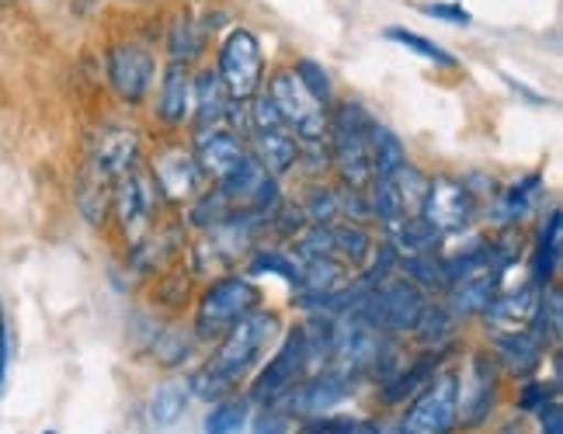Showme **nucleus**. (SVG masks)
Instances as JSON below:
<instances>
[{
    "label": "nucleus",
    "instance_id": "obj_1",
    "mask_svg": "<svg viewBox=\"0 0 563 434\" xmlns=\"http://www.w3.org/2000/svg\"><path fill=\"white\" fill-rule=\"evenodd\" d=\"M278 331H282L278 313L268 310L247 313L233 331L223 334V344L216 347V355L191 376V389L202 400H223L227 393H233L236 382L268 355Z\"/></svg>",
    "mask_w": 563,
    "mask_h": 434
},
{
    "label": "nucleus",
    "instance_id": "obj_2",
    "mask_svg": "<svg viewBox=\"0 0 563 434\" xmlns=\"http://www.w3.org/2000/svg\"><path fill=\"white\" fill-rule=\"evenodd\" d=\"M373 119L365 115L358 101H344L338 115L328 122L331 133V157L341 174L344 188L362 191L373 181Z\"/></svg>",
    "mask_w": 563,
    "mask_h": 434
},
{
    "label": "nucleus",
    "instance_id": "obj_3",
    "mask_svg": "<svg viewBox=\"0 0 563 434\" xmlns=\"http://www.w3.org/2000/svg\"><path fill=\"white\" fill-rule=\"evenodd\" d=\"M424 292L407 278H383L376 289H369L365 296H358L352 316H358L362 323H369L379 334H404L415 331L418 320L424 313Z\"/></svg>",
    "mask_w": 563,
    "mask_h": 434
},
{
    "label": "nucleus",
    "instance_id": "obj_4",
    "mask_svg": "<svg viewBox=\"0 0 563 434\" xmlns=\"http://www.w3.org/2000/svg\"><path fill=\"white\" fill-rule=\"evenodd\" d=\"M157 209H161V191L154 174L146 167H129L122 178L115 181V194H112V212L119 220V230L125 236L129 247H140L150 233H154L157 223Z\"/></svg>",
    "mask_w": 563,
    "mask_h": 434
},
{
    "label": "nucleus",
    "instance_id": "obj_5",
    "mask_svg": "<svg viewBox=\"0 0 563 434\" xmlns=\"http://www.w3.org/2000/svg\"><path fill=\"white\" fill-rule=\"evenodd\" d=\"M268 98L275 104V112L282 115V122L292 129V136L299 143H320L323 140V133H328V122H331L328 119V104L310 94V87L299 80V74L292 67L272 74Z\"/></svg>",
    "mask_w": 563,
    "mask_h": 434
},
{
    "label": "nucleus",
    "instance_id": "obj_6",
    "mask_svg": "<svg viewBox=\"0 0 563 434\" xmlns=\"http://www.w3.org/2000/svg\"><path fill=\"white\" fill-rule=\"evenodd\" d=\"M216 74H220L227 94L236 104H247L251 98H257L262 80H265V53H262L257 35L247 29H233L220 42V63H216Z\"/></svg>",
    "mask_w": 563,
    "mask_h": 434
},
{
    "label": "nucleus",
    "instance_id": "obj_7",
    "mask_svg": "<svg viewBox=\"0 0 563 434\" xmlns=\"http://www.w3.org/2000/svg\"><path fill=\"white\" fill-rule=\"evenodd\" d=\"M254 307H257V289L247 278H236V275L216 278L199 302V313H195V334L206 341L223 337L247 313H254Z\"/></svg>",
    "mask_w": 563,
    "mask_h": 434
},
{
    "label": "nucleus",
    "instance_id": "obj_8",
    "mask_svg": "<svg viewBox=\"0 0 563 434\" xmlns=\"http://www.w3.org/2000/svg\"><path fill=\"white\" fill-rule=\"evenodd\" d=\"M460 421V379L442 372L415 400L400 424V434H449Z\"/></svg>",
    "mask_w": 563,
    "mask_h": 434
},
{
    "label": "nucleus",
    "instance_id": "obj_9",
    "mask_svg": "<svg viewBox=\"0 0 563 434\" xmlns=\"http://www.w3.org/2000/svg\"><path fill=\"white\" fill-rule=\"evenodd\" d=\"M386 355V334L373 331L369 323H362L358 316L341 320L334 327V347H331V361H334V372L344 376L352 382V376L362 372H373L379 368Z\"/></svg>",
    "mask_w": 563,
    "mask_h": 434
},
{
    "label": "nucleus",
    "instance_id": "obj_10",
    "mask_svg": "<svg viewBox=\"0 0 563 434\" xmlns=\"http://www.w3.org/2000/svg\"><path fill=\"white\" fill-rule=\"evenodd\" d=\"M157 59L140 42H119L108 49V84L125 104H140L154 84Z\"/></svg>",
    "mask_w": 563,
    "mask_h": 434
},
{
    "label": "nucleus",
    "instance_id": "obj_11",
    "mask_svg": "<svg viewBox=\"0 0 563 434\" xmlns=\"http://www.w3.org/2000/svg\"><path fill=\"white\" fill-rule=\"evenodd\" d=\"M473 191L463 181H452V178H439V181H428L424 191V202H421V220L428 226H435L442 236L445 233H460L470 220H473Z\"/></svg>",
    "mask_w": 563,
    "mask_h": 434
},
{
    "label": "nucleus",
    "instance_id": "obj_12",
    "mask_svg": "<svg viewBox=\"0 0 563 434\" xmlns=\"http://www.w3.org/2000/svg\"><path fill=\"white\" fill-rule=\"evenodd\" d=\"M302 372H307V347H302V334L292 331L286 337V344L275 352V358L265 365V372L257 376L251 397L262 400V403H275V400H282L289 393Z\"/></svg>",
    "mask_w": 563,
    "mask_h": 434
},
{
    "label": "nucleus",
    "instance_id": "obj_13",
    "mask_svg": "<svg viewBox=\"0 0 563 434\" xmlns=\"http://www.w3.org/2000/svg\"><path fill=\"white\" fill-rule=\"evenodd\" d=\"M233 98L216 70H199L191 77V112H195V140L209 133H227L233 115Z\"/></svg>",
    "mask_w": 563,
    "mask_h": 434
},
{
    "label": "nucleus",
    "instance_id": "obj_14",
    "mask_svg": "<svg viewBox=\"0 0 563 434\" xmlns=\"http://www.w3.org/2000/svg\"><path fill=\"white\" fill-rule=\"evenodd\" d=\"M150 174H154L157 191L170 202H191L195 194L202 191V170L195 164L191 149H181V146L161 149L154 164H150Z\"/></svg>",
    "mask_w": 563,
    "mask_h": 434
},
{
    "label": "nucleus",
    "instance_id": "obj_15",
    "mask_svg": "<svg viewBox=\"0 0 563 434\" xmlns=\"http://www.w3.org/2000/svg\"><path fill=\"white\" fill-rule=\"evenodd\" d=\"M251 149L233 133H209L195 140V164H199L202 178H212L216 185H227L251 164Z\"/></svg>",
    "mask_w": 563,
    "mask_h": 434
},
{
    "label": "nucleus",
    "instance_id": "obj_16",
    "mask_svg": "<svg viewBox=\"0 0 563 434\" xmlns=\"http://www.w3.org/2000/svg\"><path fill=\"white\" fill-rule=\"evenodd\" d=\"M352 393V382L338 376V372H323V376H313L302 386H292L289 389V410L292 414H310V418H328V410L344 403Z\"/></svg>",
    "mask_w": 563,
    "mask_h": 434
},
{
    "label": "nucleus",
    "instance_id": "obj_17",
    "mask_svg": "<svg viewBox=\"0 0 563 434\" xmlns=\"http://www.w3.org/2000/svg\"><path fill=\"white\" fill-rule=\"evenodd\" d=\"M140 157V136L133 125H112L101 133V143L91 154V164H98L108 178H122L129 167H136Z\"/></svg>",
    "mask_w": 563,
    "mask_h": 434
},
{
    "label": "nucleus",
    "instance_id": "obj_18",
    "mask_svg": "<svg viewBox=\"0 0 563 434\" xmlns=\"http://www.w3.org/2000/svg\"><path fill=\"white\" fill-rule=\"evenodd\" d=\"M157 115L164 125L178 129L191 115V70L188 63H167L157 94Z\"/></svg>",
    "mask_w": 563,
    "mask_h": 434
},
{
    "label": "nucleus",
    "instance_id": "obj_19",
    "mask_svg": "<svg viewBox=\"0 0 563 434\" xmlns=\"http://www.w3.org/2000/svg\"><path fill=\"white\" fill-rule=\"evenodd\" d=\"M494 400V368L490 358H473L470 365V379L466 386H460V418L463 424H476L487 418Z\"/></svg>",
    "mask_w": 563,
    "mask_h": 434
},
{
    "label": "nucleus",
    "instance_id": "obj_20",
    "mask_svg": "<svg viewBox=\"0 0 563 434\" xmlns=\"http://www.w3.org/2000/svg\"><path fill=\"white\" fill-rule=\"evenodd\" d=\"M389 241L386 247L397 251L400 257H418V254H435L442 244V233L435 226H428L421 215H404L397 223H386Z\"/></svg>",
    "mask_w": 563,
    "mask_h": 434
},
{
    "label": "nucleus",
    "instance_id": "obj_21",
    "mask_svg": "<svg viewBox=\"0 0 563 434\" xmlns=\"http://www.w3.org/2000/svg\"><path fill=\"white\" fill-rule=\"evenodd\" d=\"M497 358L505 361V368L511 376H532L536 365L543 361V341H539L532 331H508L497 334Z\"/></svg>",
    "mask_w": 563,
    "mask_h": 434
},
{
    "label": "nucleus",
    "instance_id": "obj_22",
    "mask_svg": "<svg viewBox=\"0 0 563 434\" xmlns=\"http://www.w3.org/2000/svg\"><path fill=\"white\" fill-rule=\"evenodd\" d=\"M536 199H539V174H529V178L508 185V191L501 194V199H497L494 220L497 223H518V220H526V215L532 212V205H536Z\"/></svg>",
    "mask_w": 563,
    "mask_h": 434
},
{
    "label": "nucleus",
    "instance_id": "obj_23",
    "mask_svg": "<svg viewBox=\"0 0 563 434\" xmlns=\"http://www.w3.org/2000/svg\"><path fill=\"white\" fill-rule=\"evenodd\" d=\"M560 268V212H550V223L539 233L536 257H532V278L536 286H547Z\"/></svg>",
    "mask_w": 563,
    "mask_h": 434
},
{
    "label": "nucleus",
    "instance_id": "obj_24",
    "mask_svg": "<svg viewBox=\"0 0 563 434\" xmlns=\"http://www.w3.org/2000/svg\"><path fill=\"white\" fill-rule=\"evenodd\" d=\"M536 302H539L536 289L526 286V289H518V292L494 296V302L487 307V316L490 320H501V323H515V327H518V323H529L532 320Z\"/></svg>",
    "mask_w": 563,
    "mask_h": 434
},
{
    "label": "nucleus",
    "instance_id": "obj_25",
    "mask_svg": "<svg viewBox=\"0 0 563 434\" xmlns=\"http://www.w3.org/2000/svg\"><path fill=\"white\" fill-rule=\"evenodd\" d=\"M407 164L404 143L386 125H373V178H389Z\"/></svg>",
    "mask_w": 563,
    "mask_h": 434
},
{
    "label": "nucleus",
    "instance_id": "obj_26",
    "mask_svg": "<svg viewBox=\"0 0 563 434\" xmlns=\"http://www.w3.org/2000/svg\"><path fill=\"white\" fill-rule=\"evenodd\" d=\"M167 49H170V63H191L202 53V32H199V25H195L191 14H178L175 21H170Z\"/></svg>",
    "mask_w": 563,
    "mask_h": 434
},
{
    "label": "nucleus",
    "instance_id": "obj_27",
    "mask_svg": "<svg viewBox=\"0 0 563 434\" xmlns=\"http://www.w3.org/2000/svg\"><path fill=\"white\" fill-rule=\"evenodd\" d=\"M185 400H188V386L181 379H167L150 397V418L157 424H175L185 414Z\"/></svg>",
    "mask_w": 563,
    "mask_h": 434
},
{
    "label": "nucleus",
    "instance_id": "obj_28",
    "mask_svg": "<svg viewBox=\"0 0 563 434\" xmlns=\"http://www.w3.org/2000/svg\"><path fill=\"white\" fill-rule=\"evenodd\" d=\"M529 323H536L532 327V334L539 337V341H560V323H563V299H560V292L556 289H543V296H539V302H536V313H532V320Z\"/></svg>",
    "mask_w": 563,
    "mask_h": 434
},
{
    "label": "nucleus",
    "instance_id": "obj_29",
    "mask_svg": "<svg viewBox=\"0 0 563 434\" xmlns=\"http://www.w3.org/2000/svg\"><path fill=\"white\" fill-rule=\"evenodd\" d=\"M386 38H389V42H397V46H404L407 53L424 56L428 63H435V67H445V70L456 67V56L445 53L442 46H435L431 38H424V35H418V32H410V29H386Z\"/></svg>",
    "mask_w": 563,
    "mask_h": 434
},
{
    "label": "nucleus",
    "instance_id": "obj_30",
    "mask_svg": "<svg viewBox=\"0 0 563 434\" xmlns=\"http://www.w3.org/2000/svg\"><path fill=\"white\" fill-rule=\"evenodd\" d=\"M247 424V403L227 400L220 407H212V414L206 418V434H241Z\"/></svg>",
    "mask_w": 563,
    "mask_h": 434
},
{
    "label": "nucleus",
    "instance_id": "obj_31",
    "mask_svg": "<svg viewBox=\"0 0 563 434\" xmlns=\"http://www.w3.org/2000/svg\"><path fill=\"white\" fill-rule=\"evenodd\" d=\"M302 434H383L376 421H358V418H313Z\"/></svg>",
    "mask_w": 563,
    "mask_h": 434
},
{
    "label": "nucleus",
    "instance_id": "obj_32",
    "mask_svg": "<svg viewBox=\"0 0 563 434\" xmlns=\"http://www.w3.org/2000/svg\"><path fill=\"white\" fill-rule=\"evenodd\" d=\"M415 334H418L424 344H435V347H439V344L452 334L449 313H445L442 307H424V313H421V320H418Z\"/></svg>",
    "mask_w": 563,
    "mask_h": 434
},
{
    "label": "nucleus",
    "instance_id": "obj_33",
    "mask_svg": "<svg viewBox=\"0 0 563 434\" xmlns=\"http://www.w3.org/2000/svg\"><path fill=\"white\" fill-rule=\"evenodd\" d=\"M292 70L299 74L302 84L310 87V94H313L317 101H323V104L331 101V77H328V70H323L317 59H299Z\"/></svg>",
    "mask_w": 563,
    "mask_h": 434
},
{
    "label": "nucleus",
    "instance_id": "obj_34",
    "mask_svg": "<svg viewBox=\"0 0 563 434\" xmlns=\"http://www.w3.org/2000/svg\"><path fill=\"white\" fill-rule=\"evenodd\" d=\"M11 347H14V337H11V323L4 316V310H0V393L8 389V372H11Z\"/></svg>",
    "mask_w": 563,
    "mask_h": 434
},
{
    "label": "nucleus",
    "instance_id": "obj_35",
    "mask_svg": "<svg viewBox=\"0 0 563 434\" xmlns=\"http://www.w3.org/2000/svg\"><path fill=\"white\" fill-rule=\"evenodd\" d=\"M553 397V389L547 382H526L522 393H518V407L522 410H543Z\"/></svg>",
    "mask_w": 563,
    "mask_h": 434
},
{
    "label": "nucleus",
    "instance_id": "obj_36",
    "mask_svg": "<svg viewBox=\"0 0 563 434\" xmlns=\"http://www.w3.org/2000/svg\"><path fill=\"white\" fill-rule=\"evenodd\" d=\"M424 14L442 18L449 25H473V14L463 4H424Z\"/></svg>",
    "mask_w": 563,
    "mask_h": 434
},
{
    "label": "nucleus",
    "instance_id": "obj_37",
    "mask_svg": "<svg viewBox=\"0 0 563 434\" xmlns=\"http://www.w3.org/2000/svg\"><path fill=\"white\" fill-rule=\"evenodd\" d=\"M543 434H563V407L560 403L543 407Z\"/></svg>",
    "mask_w": 563,
    "mask_h": 434
},
{
    "label": "nucleus",
    "instance_id": "obj_38",
    "mask_svg": "<svg viewBox=\"0 0 563 434\" xmlns=\"http://www.w3.org/2000/svg\"><path fill=\"white\" fill-rule=\"evenodd\" d=\"M278 427H282V421H278V418H272V421L265 418L262 424H257V434H278Z\"/></svg>",
    "mask_w": 563,
    "mask_h": 434
},
{
    "label": "nucleus",
    "instance_id": "obj_39",
    "mask_svg": "<svg viewBox=\"0 0 563 434\" xmlns=\"http://www.w3.org/2000/svg\"><path fill=\"white\" fill-rule=\"evenodd\" d=\"M46 434H56V431H46Z\"/></svg>",
    "mask_w": 563,
    "mask_h": 434
},
{
    "label": "nucleus",
    "instance_id": "obj_40",
    "mask_svg": "<svg viewBox=\"0 0 563 434\" xmlns=\"http://www.w3.org/2000/svg\"><path fill=\"white\" fill-rule=\"evenodd\" d=\"M383 434H386V431H383Z\"/></svg>",
    "mask_w": 563,
    "mask_h": 434
}]
</instances>
